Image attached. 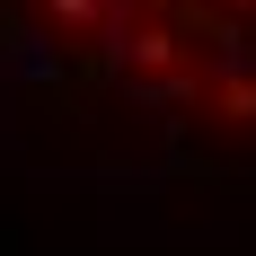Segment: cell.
Here are the masks:
<instances>
[{
  "instance_id": "1",
  "label": "cell",
  "mask_w": 256,
  "mask_h": 256,
  "mask_svg": "<svg viewBox=\"0 0 256 256\" xmlns=\"http://www.w3.org/2000/svg\"><path fill=\"white\" fill-rule=\"evenodd\" d=\"M44 18L62 26V36H98V18H106V0H44Z\"/></svg>"
}]
</instances>
